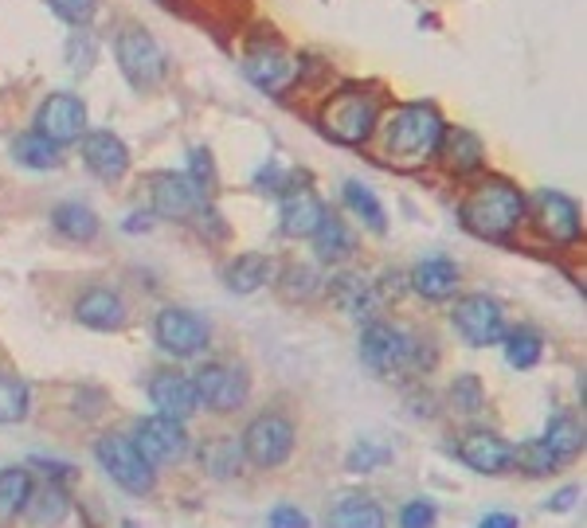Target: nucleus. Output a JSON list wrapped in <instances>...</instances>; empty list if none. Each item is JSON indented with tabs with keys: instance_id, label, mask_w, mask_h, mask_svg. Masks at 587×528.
<instances>
[{
	"instance_id": "bb28decb",
	"label": "nucleus",
	"mask_w": 587,
	"mask_h": 528,
	"mask_svg": "<svg viewBox=\"0 0 587 528\" xmlns=\"http://www.w3.org/2000/svg\"><path fill=\"white\" fill-rule=\"evenodd\" d=\"M32 493V474L28 469H0V525H9L24 513Z\"/></svg>"
},
{
	"instance_id": "423d86ee",
	"label": "nucleus",
	"mask_w": 587,
	"mask_h": 528,
	"mask_svg": "<svg viewBox=\"0 0 587 528\" xmlns=\"http://www.w3.org/2000/svg\"><path fill=\"white\" fill-rule=\"evenodd\" d=\"M95 454L98 462H102V469H107L126 493L141 498V493L153 489V466L137 454L134 439H126V435H102V439L95 442Z\"/></svg>"
},
{
	"instance_id": "a19ab883",
	"label": "nucleus",
	"mask_w": 587,
	"mask_h": 528,
	"mask_svg": "<svg viewBox=\"0 0 587 528\" xmlns=\"http://www.w3.org/2000/svg\"><path fill=\"white\" fill-rule=\"evenodd\" d=\"M51 12L59 20H67V24H87L95 16V0H48Z\"/></svg>"
},
{
	"instance_id": "6e6552de",
	"label": "nucleus",
	"mask_w": 587,
	"mask_h": 528,
	"mask_svg": "<svg viewBox=\"0 0 587 528\" xmlns=\"http://www.w3.org/2000/svg\"><path fill=\"white\" fill-rule=\"evenodd\" d=\"M196 403H204L208 411L215 415H232L247 403L251 395V380H247L243 368H235V364H204V368L196 372Z\"/></svg>"
},
{
	"instance_id": "c9c22d12",
	"label": "nucleus",
	"mask_w": 587,
	"mask_h": 528,
	"mask_svg": "<svg viewBox=\"0 0 587 528\" xmlns=\"http://www.w3.org/2000/svg\"><path fill=\"white\" fill-rule=\"evenodd\" d=\"M505 341V361L513 364V368H533V364L540 361V352H545V344H540V337L533 329H513L509 337H501Z\"/></svg>"
},
{
	"instance_id": "dca6fc26",
	"label": "nucleus",
	"mask_w": 587,
	"mask_h": 528,
	"mask_svg": "<svg viewBox=\"0 0 587 528\" xmlns=\"http://www.w3.org/2000/svg\"><path fill=\"white\" fill-rule=\"evenodd\" d=\"M83 161L95 176L102 180H117L126 176L129 168V149L122 146V137L110 134V129H95V134H83Z\"/></svg>"
},
{
	"instance_id": "72a5a7b5",
	"label": "nucleus",
	"mask_w": 587,
	"mask_h": 528,
	"mask_svg": "<svg viewBox=\"0 0 587 528\" xmlns=\"http://www.w3.org/2000/svg\"><path fill=\"white\" fill-rule=\"evenodd\" d=\"M513 466L525 469L528 478H548L560 462H557V454L545 447V439H537V442H521V447H513Z\"/></svg>"
},
{
	"instance_id": "20e7f679",
	"label": "nucleus",
	"mask_w": 587,
	"mask_h": 528,
	"mask_svg": "<svg viewBox=\"0 0 587 528\" xmlns=\"http://www.w3.org/2000/svg\"><path fill=\"white\" fill-rule=\"evenodd\" d=\"M114 51H117V67H122V75H126L137 90H149L165 78V71H168L165 51H161V43H157L146 28H122Z\"/></svg>"
},
{
	"instance_id": "cd10ccee",
	"label": "nucleus",
	"mask_w": 587,
	"mask_h": 528,
	"mask_svg": "<svg viewBox=\"0 0 587 528\" xmlns=\"http://www.w3.org/2000/svg\"><path fill=\"white\" fill-rule=\"evenodd\" d=\"M266 278H271V259L266 254H239L224 274L227 290L235 293H254L259 286H266Z\"/></svg>"
},
{
	"instance_id": "c756f323",
	"label": "nucleus",
	"mask_w": 587,
	"mask_h": 528,
	"mask_svg": "<svg viewBox=\"0 0 587 528\" xmlns=\"http://www.w3.org/2000/svg\"><path fill=\"white\" fill-rule=\"evenodd\" d=\"M51 224H55L59 235H67L75 243H87L98 235V215L87 204H59L51 212Z\"/></svg>"
},
{
	"instance_id": "2eb2a0df",
	"label": "nucleus",
	"mask_w": 587,
	"mask_h": 528,
	"mask_svg": "<svg viewBox=\"0 0 587 528\" xmlns=\"http://www.w3.org/2000/svg\"><path fill=\"white\" fill-rule=\"evenodd\" d=\"M200 200H204V192L180 173H161L153 180V212L165 219H188L200 212Z\"/></svg>"
},
{
	"instance_id": "412c9836",
	"label": "nucleus",
	"mask_w": 587,
	"mask_h": 528,
	"mask_svg": "<svg viewBox=\"0 0 587 528\" xmlns=\"http://www.w3.org/2000/svg\"><path fill=\"white\" fill-rule=\"evenodd\" d=\"M411 286H415V293L430 298V302H442V298H450L454 286H459V266L450 263V259H423V263L411 271Z\"/></svg>"
},
{
	"instance_id": "7c9ffc66",
	"label": "nucleus",
	"mask_w": 587,
	"mask_h": 528,
	"mask_svg": "<svg viewBox=\"0 0 587 528\" xmlns=\"http://www.w3.org/2000/svg\"><path fill=\"white\" fill-rule=\"evenodd\" d=\"M545 447L557 454V462L576 458L579 450H584V427H579L572 415H557V419L548 423V435H545Z\"/></svg>"
},
{
	"instance_id": "f8f14e48",
	"label": "nucleus",
	"mask_w": 587,
	"mask_h": 528,
	"mask_svg": "<svg viewBox=\"0 0 587 528\" xmlns=\"http://www.w3.org/2000/svg\"><path fill=\"white\" fill-rule=\"evenodd\" d=\"M87 129V106L75 95H51L36 114V134H43L51 146L78 141Z\"/></svg>"
},
{
	"instance_id": "79ce46f5",
	"label": "nucleus",
	"mask_w": 587,
	"mask_h": 528,
	"mask_svg": "<svg viewBox=\"0 0 587 528\" xmlns=\"http://www.w3.org/2000/svg\"><path fill=\"white\" fill-rule=\"evenodd\" d=\"M266 528H310V517H305L302 508L278 505L271 517H266Z\"/></svg>"
},
{
	"instance_id": "c03bdc74",
	"label": "nucleus",
	"mask_w": 587,
	"mask_h": 528,
	"mask_svg": "<svg viewBox=\"0 0 587 528\" xmlns=\"http://www.w3.org/2000/svg\"><path fill=\"white\" fill-rule=\"evenodd\" d=\"M576 498H579V489H572V486H567V489H560L557 498L548 501V513H564V508H572V505H576Z\"/></svg>"
},
{
	"instance_id": "aec40b11",
	"label": "nucleus",
	"mask_w": 587,
	"mask_h": 528,
	"mask_svg": "<svg viewBox=\"0 0 587 528\" xmlns=\"http://www.w3.org/2000/svg\"><path fill=\"white\" fill-rule=\"evenodd\" d=\"M322 219H325V204L310 188L290 192L283 200V235H290V239H310Z\"/></svg>"
},
{
	"instance_id": "7ed1b4c3",
	"label": "nucleus",
	"mask_w": 587,
	"mask_h": 528,
	"mask_svg": "<svg viewBox=\"0 0 587 528\" xmlns=\"http://www.w3.org/2000/svg\"><path fill=\"white\" fill-rule=\"evenodd\" d=\"M376 98L364 95V90H341V95H333L322 110V129L333 137V141H341V146H361L369 141L372 129H376Z\"/></svg>"
},
{
	"instance_id": "393cba45",
	"label": "nucleus",
	"mask_w": 587,
	"mask_h": 528,
	"mask_svg": "<svg viewBox=\"0 0 587 528\" xmlns=\"http://www.w3.org/2000/svg\"><path fill=\"white\" fill-rule=\"evenodd\" d=\"M200 466H204V474H212V478L227 481L239 474V466H243V447L235 439H212L200 447Z\"/></svg>"
},
{
	"instance_id": "1a4fd4ad",
	"label": "nucleus",
	"mask_w": 587,
	"mask_h": 528,
	"mask_svg": "<svg viewBox=\"0 0 587 528\" xmlns=\"http://www.w3.org/2000/svg\"><path fill=\"white\" fill-rule=\"evenodd\" d=\"M137 454L149 462V466H165V462L185 458L188 450V430L180 427V419H168V415H149V419L137 423Z\"/></svg>"
},
{
	"instance_id": "f03ea898",
	"label": "nucleus",
	"mask_w": 587,
	"mask_h": 528,
	"mask_svg": "<svg viewBox=\"0 0 587 528\" xmlns=\"http://www.w3.org/2000/svg\"><path fill=\"white\" fill-rule=\"evenodd\" d=\"M442 117L435 114V106H423V102H411L400 106L388 117L384 126V153L396 156L400 165H420L427 161L442 141Z\"/></svg>"
},
{
	"instance_id": "c85d7f7f",
	"label": "nucleus",
	"mask_w": 587,
	"mask_h": 528,
	"mask_svg": "<svg viewBox=\"0 0 587 528\" xmlns=\"http://www.w3.org/2000/svg\"><path fill=\"white\" fill-rule=\"evenodd\" d=\"M333 298H337V305H341L345 313H352V317H372V310H376V290H372L364 278H357V274H341V278L333 282Z\"/></svg>"
},
{
	"instance_id": "58836bf2",
	"label": "nucleus",
	"mask_w": 587,
	"mask_h": 528,
	"mask_svg": "<svg viewBox=\"0 0 587 528\" xmlns=\"http://www.w3.org/2000/svg\"><path fill=\"white\" fill-rule=\"evenodd\" d=\"M391 454H388V447H376V442H361V447H352V454H349V469H376V466H384Z\"/></svg>"
},
{
	"instance_id": "2f4dec72",
	"label": "nucleus",
	"mask_w": 587,
	"mask_h": 528,
	"mask_svg": "<svg viewBox=\"0 0 587 528\" xmlns=\"http://www.w3.org/2000/svg\"><path fill=\"white\" fill-rule=\"evenodd\" d=\"M345 204L361 215V224H369L376 235L388 231V215H384L380 200H376V196H372V188H364L361 180H349V185H345Z\"/></svg>"
},
{
	"instance_id": "6ab92c4d",
	"label": "nucleus",
	"mask_w": 587,
	"mask_h": 528,
	"mask_svg": "<svg viewBox=\"0 0 587 528\" xmlns=\"http://www.w3.org/2000/svg\"><path fill=\"white\" fill-rule=\"evenodd\" d=\"M149 400L168 419H188L196 411V388L180 372H157L153 380H149Z\"/></svg>"
},
{
	"instance_id": "f704fd0d",
	"label": "nucleus",
	"mask_w": 587,
	"mask_h": 528,
	"mask_svg": "<svg viewBox=\"0 0 587 528\" xmlns=\"http://www.w3.org/2000/svg\"><path fill=\"white\" fill-rule=\"evenodd\" d=\"M28 384L9 376V372H0V423H20L28 415Z\"/></svg>"
},
{
	"instance_id": "473e14b6",
	"label": "nucleus",
	"mask_w": 587,
	"mask_h": 528,
	"mask_svg": "<svg viewBox=\"0 0 587 528\" xmlns=\"http://www.w3.org/2000/svg\"><path fill=\"white\" fill-rule=\"evenodd\" d=\"M12 156L28 168H55L59 165V146H51L43 134H20L12 141Z\"/></svg>"
},
{
	"instance_id": "49530a36",
	"label": "nucleus",
	"mask_w": 587,
	"mask_h": 528,
	"mask_svg": "<svg viewBox=\"0 0 587 528\" xmlns=\"http://www.w3.org/2000/svg\"><path fill=\"white\" fill-rule=\"evenodd\" d=\"M146 227H149L146 215H129V219H126V231H146Z\"/></svg>"
},
{
	"instance_id": "ea45409f",
	"label": "nucleus",
	"mask_w": 587,
	"mask_h": 528,
	"mask_svg": "<svg viewBox=\"0 0 587 528\" xmlns=\"http://www.w3.org/2000/svg\"><path fill=\"white\" fill-rule=\"evenodd\" d=\"M435 520H439V513L430 501H408L400 513V528H435Z\"/></svg>"
},
{
	"instance_id": "4c0bfd02",
	"label": "nucleus",
	"mask_w": 587,
	"mask_h": 528,
	"mask_svg": "<svg viewBox=\"0 0 587 528\" xmlns=\"http://www.w3.org/2000/svg\"><path fill=\"white\" fill-rule=\"evenodd\" d=\"M283 290L286 298H310V293L317 290V274H313L310 266H290L283 278Z\"/></svg>"
},
{
	"instance_id": "e433bc0d",
	"label": "nucleus",
	"mask_w": 587,
	"mask_h": 528,
	"mask_svg": "<svg viewBox=\"0 0 587 528\" xmlns=\"http://www.w3.org/2000/svg\"><path fill=\"white\" fill-rule=\"evenodd\" d=\"M482 403H486V391H482L478 376H459L450 384V407L462 411V415H478Z\"/></svg>"
},
{
	"instance_id": "a211bd4d",
	"label": "nucleus",
	"mask_w": 587,
	"mask_h": 528,
	"mask_svg": "<svg viewBox=\"0 0 587 528\" xmlns=\"http://www.w3.org/2000/svg\"><path fill=\"white\" fill-rule=\"evenodd\" d=\"M75 317L78 325H87V329H98V332L122 329V325H126V302H122L114 290H107V286H90L75 302Z\"/></svg>"
},
{
	"instance_id": "f3484780",
	"label": "nucleus",
	"mask_w": 587,
	"mask_h": 528,
	"mask_svg": "<svg viewBox=\"0 0 587 528\" xmlns=\"http://www.w3.org/2000/svg\"><path fill=\"white\" fill-rule=\"evenodd\" d=\"M533 208H537V224L548 239L557 243H572L579 235V208L567 200L564 192H537L533 196Z\"/></svg>"
},
{
	"instance_id": "f257e3e1",
	"label": "nucleus",
	"mask_w": 587,
	"mask_h": 528,
	"mask_svg": "<svg viewBox=\"0 0 587 528\" xmlns=\"http://www.w3.org/2000/svg\"><path fill=\"white\" fill-rule=\"evenodd\" d=\"M462 227L482 239H505L517 231L521 215H525V200L505 180H486L462 200Z\"/></svg>"
},
{
	"instance_id": "a18cd8bd",
	"label": "nucleus",
	"mask_w": 587,
	"mask_h": 528,
	"mask_svg": "<svg viewBox=\"0 0 587 528\" xmlns=\"http://www.w3.org/2000/svg\"><path fill=\"white\" fill-rule=\"evenodd\" d=\"M478 528H517V517H509V513H489Z\"/></svg>"
},
{
	"instance_id": "a878e982",
	"label": "nucleus",
	"mask_w": 587,
	"mask_h": 528,
	"mask_svg": "<svg viewBox=\"0 0 587 528\" xmlns=\"http://www.w3.org/2000/svg\"><path fill=\"white\" fill-rule=\"evenodd\" d=\"M313 239V251H317V259L322 263H341L345 254L352 251V235H349V227L337 219V215H329L325 212V219L317 224V231L310 235Z\"/></svg>"
},
{
	"instance_id": "5701e85b",
	"label": "nucleus",
	"mask_w": 587,
	"mask_h": 528,
	"mask_svg": "<svg viewBox=\"0 0 587 528\" xmlns=\"http://www.w3.org/2000/svg\"><path fill=\"white\" fill-rule=\"evenodd\" d=\"M442 156H447V165L454 168V173H474V168L482 165V156H486V149H482V141L470 129H442Z\"/></svg>"
},
{
	"instance_id": "9b49d317",
	"label": "nucleus",
	"mask_w": 587,
	"mask_h": 528,
	"mask_svg": "<svg viewBox=\"0 0 587 528\" xmlns=\"http://www.w3.org/2000/svg\"><path fill=\"white\" fill-rule=\"evenodd\" d=\"M153 337L168 356H196L208 344V325L192 310H173L168 305V310L157 313Z\"/></svg>"
},
{
	"instance_id": "4468645a",
	"label": "nucleus",
	"mask_w": 587,
	"mask_h": 528,
	"mask_svg": "<svg viewBox=\"0 0 587 528\" xmlns=\"http://www.w3.org/2000/svg\"><path fill=\"white\" fill-rule=\"evenodd\" d=\"M247 78H251L254 87L266 90V95H286L294 87V78H298V63H294L286 51L278 48H259L247 55L243 63Z\"/></svg>"
},
{
	"instance_id": "39448f33",
	"label": "nucleus",
	"mask_w": 587,
	"mask_h": 528,
	"mask_svg": "<svg viewBox=\"0 0 587 528\" xmlns=\"http://www.w3.org/2000/svg\"><path fill=\"white\" fill-rule=\"evenodd\" d=\"M361 356L372 372L380 376H396V372L420 368V344L411 341L408 332L391 329V325L372 322L361 332Z\"/></svg>"
},
{
	"instance_id": "0eeeda50",
	"label": "nucleus",
	"mask_w": 587,
	"mask_h": 528,
	"mask_svg": "<svg viewBox=\"0 0 587 528\" xmlns=\"http://www.w3.org/2000/svg\"><path fill=\"white\" fill-rule=\"evenodd\" d=\"M239 447H243V458L254 462V466H263V469L283 466L294 450V423L286 419V415H278V411H266V415L251 419V427L243 430V442H239Z\"/></svg>"
},
{
	"instance_id": "4be33fe9",
	"label": "nucleus",
	"mask_w": 587,
	"mask_h": 528,
	"mask_svg": "<svg viewBox=\"0 0 587 528\" xmlns=\"http://www.w3.org/2000/svg\"><path fill=\"white\" fill-rule=\"evenodd\" d=\"M24 513H28V520H32V525H39V528L63 525V520H67V513H71V498L59 486H51V481L43 489L32 486Z\"/></svg>"
},
{
	"instance_id": "ddd939ff",
	"label": "nucleus",
	"mask_w": 587,
	"mask_h": 528,
	"mask_svg": "<svg viewBox=\"0 0 587 528\" xmlns=\"http://www.w3.org/2000/svg\"><path fill=\"white\" fill-rule=\"evenodd\" d=\"M459 458L466 462L474 474L498 478V474L513 469V447H509L501 435H494V430H470L459 442Z\"/></svg>"
},
{
	"instance_id": "9d476101",
	"label": "nucleus",
	"mask_w": 587,
	"mask_h": 528,
	"mask_svg": "<svg viewBox=\"0 0 587 528\" xmlns=\"http://www.w3.org/2000/svg\"><path fill=\"white\" fill-rule=\"evenodd\" d=\"M454 329L466 337L474 349H486V344H498L505 337V317H501V305L486 293H470L454 305Z\"/></svg>"
},
{
	"instance_id": "37998d69",
	"label": "nucleus",
	"mask_w": 587,
	"mask_h": 528,
	"mask_svg": "<svg viewBox=\"0 0 587 528\" xmlns=\"http://www.w3.org/2000/svg\"><path fill=\"white\" fill-rule=\"evenodd\" d=\"M200 192L204 188H212V156H208V149H192V176H188Z\"/></svg>"
},
{
	"instance_id": "b1692460",
	"label": "nucleus",
	"mask_w": 587,
	"mask_h": 528,
	"mask_svg": "<svg viewBox=\"0 0 587 528\" xmlns=\"http://www.w3.org/2000/svg\"><path fill=\"white\" fill-rule=\"evenodd\" d=\"M325 528H388V517H384V508L372 498H345L329 513Z\"/></svg>"
}]
</instances>
